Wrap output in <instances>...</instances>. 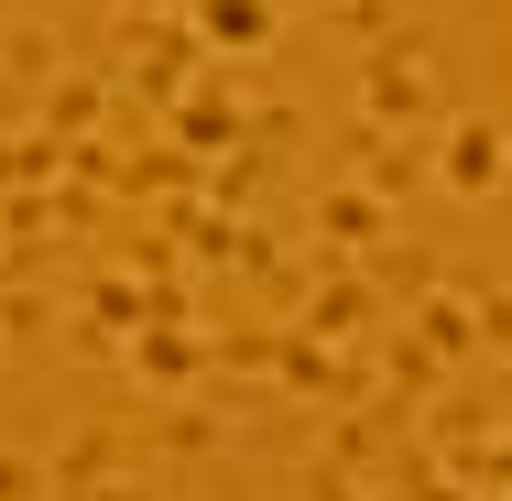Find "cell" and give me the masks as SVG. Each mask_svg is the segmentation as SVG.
<instances>
[{
  "mask_svg": "<svg viewBox=\"0 0 512 501\" xmlns=\"http://www.w3.org/2000/svg\"><path fill=\"white\" fill-rule=\"evenodd\" d=\"M502 501H512V447H502Z\"/></svg>",
  "mask_w": 512,
  "mask_h": 501,
  "instance_id": "obj_1",
  "label": "cell"
}]
</instances>
